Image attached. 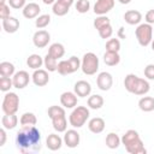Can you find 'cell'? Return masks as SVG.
<instances>
[{
  "instance_id": "f5cc1de1",
  "label": "cell",
  "mask_w": 154,
  "mask_h": 154,
  "mask_svg": "<svg viewBox=\"0 0 154 154\" xmlns=\"http://www.w3.org/2000/svg\"><path fill=\"white\" fill-rule=\"evenodd\" d=\"M150 46H152V49L154 51V40H152V42H150Z\"/></svg>"
},
{
  "instance_id": "836d02e7",
  "label": "cell",
  "mask_w": 154,
  "mask_h": 154,
  "mask_svg": "<svg viewBox=\"0 0 154 154\" xmlns=\"http://www.w3.org/2000/svg\"><path fill=\"white\" fill-rule=\"evenodd\" d=\"M57 71H58L61 76H67V75L73 73V71H72V69H71V65H70L69 60H61V61H59V63H58Z\"/></svg>"
},
{
  "instance_id": "7c38bea8",
  "label": "cell",
  "mask_w": 154,
  "mask_h": 154,
  "mask_svg": "<svg viewBox=\"0 0 154 154\" xmlns=\"http://www.w3.org/2000/svg\"><path fill=\"white\" fill-rule=\"evenodd\" d=\"M31 79H32V83L36 87H45L49 82V76H48L47 70L37 69V70H34V73L31 76Z\"/></svg>"
},
{
  "instance_id": "ab89813d",
  "label": "cell",
  "mask_w": 154,
  "mask_h": 154,
  "mask_svg": "<svg viewBox=\"0 0 154 154\" xmlns=\"http://www.w3.org/2000/svg\"><path fill=\"white\" fill-rule=\"evenodd\" d=\"M75 6H76L77 12L87 13L89 11V8H90V2H89V0H78Z\"/></svg>"
},
{
  "instance_id": "74e56055",
  "label": "cell",
  "mask_w": 154,
  "mask_h": 154,
  "mask_svg": "<svg viewBox=\"0 0 154 154\" xmlns=\"http://www.w3.org/2000/svg\"><path fill=\"white\" fill-rule=\"evenodd\" d=\"M120 49V41L118 38H109L106 42V51L108 52H119Z\"/></svg>"
},
{
  "instance_id": "44dd1931",
  "label": "cell",
  "mask_w": 154,
  "mask_h": 154,
  "mask_svg": "<svg viewBox=\"0 0 154 154\" xmlns=\"http://www.w3.org/2000/svg\"><path fill=\"white\" fill-rule=\"evenodd\" d=\"M1 124H2V128H5L6 130H12L18 124V117L16 116V113H12V114L5 113V116L1 118Z\"/></svg>"
},
{
  "instance_id": "d6a6232c",
  "label": "cell",
  "mask_w": 154,
  "mask_h": 154,
  "mask_svg": "<svg viewBox=\"0 0 154 154\" xmlns=\"http://www.w3.org/2000/svg\"><path fill=\"white\" fill-rule=\"evenodd\" d=\"M137 79H138V77H137L136 75H134V73H129V75L125 76V78H124V87H125V89H126L129 93L132 94Z\"/></svg>"
},
{
  "instance_id": "ee69618b",
  "label": "cell",
  "mask_w": 154,
  "mask_h": 154,
  "mask_svg": "<svg viewBox=\"0 0 154 154\" xmlns=\"http://www.w3.org/2000/svg\"><path fill=\"white\" fill-rule=\"evenodd\" d=\"M10 5H6V4H4V5H0V18L1 19H5V18H7V17H10L11 16V10H10Z\"/></svg>"
},
{
  "instance_id": "d4e9b609",
  "label": "cell",
  "mask_w": 154,
  "mask_h": 154,
  "mask_svg": "<svg viewBox=\"0 0 154 154\" xmlns=\"http://www.w3.org/2000/svg\"><path fill=\"white\" fill-rule=\"evenodd\" d=\"M88 107L91 108V109H100L102 106H103V97L99 94H94V95H90L88 97Z\"/></svg>"
},
{
  "instance_id": "e0dca14e",
  "label": "cell",
  "mask_w": 154,
  "mask_h": 154,
  "mask_svg": "<svg viewBox=\"0 0 154 154\" xmlns=\"http://www.w3.org/2000/svg\"><path fill=\"white\" fill-rule=\"evenodd\" d=\"M105 120L100 117H94L88 122V129L93 134H101L105 130Z\"/></svg>"
},
{
  "instance_id": "6da1fadb",
  "label": "cell",
  "mask_w": 154,
  "mask_h": 154,
  "mask_svg": "<svg viewBox=\"0 0 154 154\" xmlns=\"http://www.w3.org/2000/svg\"><path fill=\"white\" fill-rule=\"evenodd\" d=\"M16 146L23 154L37 153L41 150V132L35 125L22 126L16 134Z\"/></svg>"
},
{
  "instance_id": "9a60e30c",
  "label": "cell",
  "mask_w": 154,
  "mask_h": 154,
  "mask_svg": "<svg viewBox=\"0 0 154 154\" xmlns=\"http://www.w3.org/2000/svg\"><path fill=\"white\" fill-rule=\"evenodd\" d=\"M22 12H23V16H24L25 18H28V19H34V18H37V17L40 16L41 7H40L38 4H36V2H29V4H26V5L23 7Z\"/></svg>"
},
{
  "instance_id": "603a6c76",
  "label": "cell",
  "mask_w": 154,
  "mask_h": 154,
  "mask_svg": "<svg viewBox=\"0 0 154 154\" xmlns=\"http://www.w3.org/2000/svg\"><path fill=\"white\" fill-rule=\"evenodd\" d=\"M48 54L52 55L53 58H55V59L58 60V59H60V58L64 57V54H65V48H64V46H63L61 43H58V42L52 43V45L49 46V48H48Z\"/></svg>"
},
{
  "instance_id": "816d5d0a",
  "label": "cell",
  "mask_w": 154,
  "mask_h": 154,
  "mask_svg": "<svg viewBox=\"0 0 154 154\" xmlns=\"http://www.w3.org/2000/svg\"><path fill=\"white\" fill-rule=\"evenodd\" d=\"M120 4H123V5H128V4H130L131 2V0H118Z\"/></svg>"
},
{
  "instance_id": "4fadbf2b",
  "label": "cell",
  "mask_w": 154,
  "mask_h": 154,
  "mask_svg": "<svg viewBox=\"0 0 154 154\" xmlns=\"http://www.w3.org/2000/svg\"><path fill=\"white\" fill-rule=\"evenodd\" d=\"M73 91L77 96L79 97H85V96H89L90 93H91V85L89 82L87 81H77L73 85Z\"/></svg>"
},
{
  "instance_id": "f546056e",
  "label": "cell",
  "mask_w": 154,
  "mask_h": 154,
  "mask_svg": "<svg viewBox=\"0 0 154 154\" xmlns=\"http://www.w3.org/2000/svg\"><path fill=\"white\" fill-rule=\"evenodd\" d=\"M14 65L10 61H2L0 64V75L5 77H12L14 75Z\"/></svg>"
},
{
  "instance_id": "ba28073f",
  "label": "cell",
  "mask_w": 154,
  "mask_h": 154,
  "mask_svg": "<svg viewBox=\"0 0 154 154\" xmlns=\"http://www.w3.org/2000/svg\"><path fill=\"white\" fill-rule=\"evenodd\" d=\"M12 81H13V87L17 88V89H24L29 82H30V76L26 71L22 70V71H18L16 72L13 76H12Z\"/></svg>"
},
{
  "instance_id": "e575fe53",
  "label": "cell",
  "mask_w": 154,
  "mask_h": 154,
  "mask_svg": "<svg viewBox=\"0 0 154 154\" xmlns=\"http://www.w3.org/2000/svg\"><path fill=\"white\" fill-rule=\"evenodd\" d=\"M51 23V16L49 14H40L35 19V25L37 29H43Z\"/></svg>"
},
{
  "instance_id": "f907efd6",
  "label": "cell",
  "mask_w": 154,
  "mask_h": 154,
  "mask_svg": "<svg viewBox=\"0 0 154 154\" xmlns=\"http://www.w3.org/2000/svg\"><path fill=\"white\" fill-rule=\"evenodd\" d=\"M43 1V4H46V5H53L57 0H42Z\"/></svg>"
},
{
  "instance_id": "2e32d148",
  "label": "cell",
  "mask_w": 154,
  "mask_h": 154,
  "mask_svg": "<svg viewBox=\"0 0 154 154\" xmlns=\"http://www.w3.org/2000/svg\"><path fill=\"white\" fill-rule=\"evenodd\" d=\"M63 142H64V140L59 135H57V134H49L47 136V138H46L47 148L49 150H53V152L59 150L61 148V146H63Z\"/></svg>"
},
{
  "instance_id": "f1b7e54d",
  "label": "cell",
  "mask_w": 154,
  "mask_h": 154,
  "mask_svg": "<svg viewBox=\"0 0 154 154\" xmlns=\"http://www.w3.org/2000/svg\"><path fill=\"white\" fill-rule=\"evenodd\" d=\"M19 123L22 126H28V125H36L37 123V118L32 112H25L22 114Z\"/></svg>"
},
{
  "instance_id": "c3c4849f",
  "label": "cell",
  "mask_w": 154,
  "mask_h": 154,
  "mask_svg": "<svg viewBox=\"0 0 154 154\" xmlns=\"http://www.w3.org/2000/svg\"><path fill=\"white\" fill-rule=\"evenodd\" d=\"M58 1H60V2H63V4H65V5H67V6H71L75 0H58Z\"/></svg>"
},
{
  "instance_id": "d590c367",
  "label": "cell",
  "mask_w": 154,
  "mask_h": 154,
  "mask_svg": "<svg viewBox=\"0 0 154 154\" xmlns=\"http://www.w3.org/2000/svg\"><path fill=\"white\" fill-rule=\"evenodd\" d=\"M108 24H111V20H109V18L107 17V16H97L95 19H94V23H93V25H94V28L96 29V30H100L101 28H103L105 25H108Z\"/></svg>"
},
{
  "instance_id": "9c48e42d",
  "label": "cell",
  "mask_w": 154,
  "mask_h": 154,
  "mask_svg": "<svg viewBox=\"0 0 154 154\" xmlns=\"http://www.w3.org/2000/svg\"><path fill=\"white\" fill-rule=\"evenodd\" d=\"M51 41V35L46 30H37L32 36V43L37 48H45Z\"/></svg>"
},
{
  "instance_id": "277c9868",
  "label": "cell",
  "mask_w": 154,
  "mask_h": 154,
  "mask_svg": "<svg viewBox=\"0 0 154 154\" xmlns=\"http://www.w3.org/2000/svg\"><path fill=\"white\" fill-rule=\"evenodd\" d=\"M81 69L84 75H88V76L95 75L96 71L99 70V58L96 57V54L93 52L85 53L82 58Z\"/></svg>"
},
{
  "instance_id": "bcb514c9",
  "label": "cell",
  "mask_w": 154,
  "mask_h": 154,
  "mask_svg": "<svg viewBox=\"0 0 154 154\" xmlns=\"http://www.w3.org/2000/svg\"><path fill=\"white\" fill-rule=\"evenodd\" d=\"M144 20H146V23H148V24H154V10H149V11L146 13Z\"/></svg>"
},
{
  "instance_id": "d6986e66",
  "label": "cell",
  "mask_w": 154,
  "mask_h": 154,
  "mask_svg": "<svg viewBox=\"0 0 154 154\" xmlns=\"http://www.w3.org/2000/svg\"><path fill=\"white\" fill-rule=\"evenodd\" d=\"M124 20L130 25H137L142 20V13L137 10H129L124 13Z\"/></svg>"
},
{
  "instance_id": "f6af8a7d",
  "label": "cell",
  "mask_w": 154,
  "mask_h": 154,
  "mask_svg": "<svg viewBox=\"0 0 154 154\" xmlns=\"http://www.w3.org/2000/svg\"><path fill=\"white\" fill-rule=\"evenodd\" d=\"M8 5L14 10H19V8H23L26 4H25V0H8Z\"/></svg>"
},
{
  "instance_id": "681fc988",
  "label": "cell",
  "mask_w": 154,
  "mask_h": 154,
  "mask_svg": "<svg viewBox=\"0 0 154 154\" xmlns=\"http://www.w3.org/2000/svg\"><path fill=\"white\" fill-rule=\"evenodd\" d=\"M123 30H124V28H120V29H119V32H118V35H119V37H122V38H125V34L123 32Z\"/></svg>"
},
{
  "instance_id": "db71d44e",
  "label": "cell",
  "mask_w": 154,
  "mask_h": 154,
  "mask_svg": "<svg viewBox=\"0 0 154 154\" xmlns=\"http://www.w3.org/2000/svg\"><path fill=\"white\" fill-rule=\"evenodd\" d=\"M4 4H6V0H1L0 1V5H4Z\"/></svg>"
},
{
  "instance_id": "4316f807",
  "label": "cell",
  "mask_w": 154,
  "mask_h": 154,
  "mask_svg": "<svg viewBox=\"0 0 154 154\" xmlns=\"http://www.w3.org/2000/svg\"><path fill=\"white\" fill-rule=\"evenodd\" d=\"M26 65L32 70H37L43 65V59L38 54H31L26 59Z\"/></svg>"
},
{
  "instance_id": "ac0fdd59",
  "label": "cell",
  "mask_w": 154,
  "mask_h": 154,
  "mask_svg": "<svg viewBox=\"0 0 154 154\" xmlns=\"http://www.w3.org/2000/svg\"><path fill=\"white\" fill-rule=\"evenodd\" d=\"M2 29L7 34H13L19 29V20L16 17H7L2 19Z\"/></svg>"
},
{
  "instance_id": "5bb4252c",
  "label": "cell",
  "mask_w": 154,
  "mask_h": 154,
  "mask_svg": "<svg viewBox=\"0 0 154 154\" xmlns=\"http://www.w3.org/2000/svg\"><path fill=\"white\" fill-rule=\"evenodd\" d=\"M60 103L65 108H75L77 106V95L75 91H64L60 95Z\"/></svg>"
},
{
  "instance_id": "1f68e13d",
  "label": "cell",
  "mask_w": 154,
  "mask_h": 154,
  "mask_svg": "<svg viewBox=\"0 0 154 154\" xmlns=\"http://www.w3.org/2000/svg\"><path fill=\"white\" fill-rule=\"evenodd\" d=\"M43 65L48 72H54L57 71V67H58V60L47 53L46 57L43 58Z\"/></svg>"
},
{
  "instance_id": "ffe728a7",
  "label": "cell",
  "mask_w": 154,
  "mask_h": 154,
  "mask_svg": "<svg viewBox=\"0 0 154 154\" xmlns=\"http://www.w3.org/2000/svg\"><path fill=\"white\" fill-rule=\"evenodd\" d=\"M52 120V125H53V129L57 131V132H65L66 129H67V120H66V114H61V116H58Z\"/></svg>"
},
{
  "instance_id": "3957f363",
  "label": "cell",
  "mask_w": 154,
  "mask_h": 154,
  "mask_svg": "<svg viewBox=\"0 0 154 154\" xmlns=\"http://www.w3.org/2000/svg\"><path fill=\"white\" fill-rule=\"evenodd\" d=\"M90 116L89 109L85 106H77L69 116V122L72 128H82Z\"/></svg>"
},
{
  "instance_id": "7bdbcfd3",
  "label": "cell",
  "mask_w": 154,
  "mask_h": 154,
  "mask_svg": "<svg viewBox=\"0 0 154 154\" xmlns=\"http://www.w3.org/2000/svg\"><path fill=\"white\" fill-rule=\"evenodd\" d=\"M144 76L147 79H150V81H154V64H148L146 67H144Z\"/></svg>"
},
{
  "instance_id": "8fae6325",
  "label": "cell",
  "mask_w": 154,
  "mask_h": 154,
  "mask_svg": "<svg viewBox=\"0 0 154 154\" xmlns=\"http://www.w3.org/2000/svg\"><path fill=\"white\" fill-rule=\"evenodd\" d=\"M64 143L66 147L69 148H76L78 144H79V141H81V137H79V134L77 132V130L75 129H70V130H66L65 131V135H64Z\"/></svg>"
},
{
  "instance_id": "52a82bcc",
  "label": "cell",
  "mask_w": 154,
  "mask_h": 154,
  "mask_svg": "<svg viewBox=\"0 0 154 154\" xmlns=\"http://www.w3.org/2000/svg\"><path fill=\"white\" fill-rule=\"evenodd\" d=\"M96 84H97V88L100 90H103V91H107L111 89L112 84H113V77L109 72H100L97 75V78H96Z\"/></svg>"
},
{
  "instance_id": "7402d4cb",
  "label": "cell",
  "mask_w": 154,
  "mask_h": 154,
  "mask_svg": "<svg viewBox=\"0 0 154 154\" xmlns=\"http://www.w3.org/2000/svg\"><path fill=\"white\" fill-rule=\"evenodd\" d=\"M149 89H150V85H149L148 81L144 79V78H140L138 77L132 94H135V95H146L149 91Z\"/></svg>"
},
{
  "instance_id": "cb8c5ba5",
  "label": "cell",
  "mask_w": 154,
  "mask_h": 154,
  "mask_svg": "<svg viewBox=\"0 0 154 154\" xmlns=\"http://www.w3.org/2000/svg\"><path fill=\"white\" fill-rule=\"evenodd\" d=\"M138 107L143 112H152L154 111V97L152 96H143L138 101Z\"/></svg>"
},
{
  "instance_id": "30bf717a",
  "label": "cell",
  "mask_w": 154,
  "mask_h": 154,
  "mask_svg": "<svg viewBox=\"0 0 154 154\" xmlns=\"http://www.w3.org/2000/svg\"><path fill=\"white\" fill-rule=\"evenodd\" d=\"M114 7V0H96L94 5V13L97 16H103L108 13Z\"/></svg>"
},
{
  "instance_id": "83f0119b",
  "label": "cell",
  "mask_w": 154,
  "mask_h": 154,
  "mask_svg": "<svg viewBox=\"0 0 154 154\" xmlns=\"http://www.w3.org/2000/svg\"><path fill=\"white\" fill-rule=\"evenodd\" d=\"M122 143V140L120 137L114 134V132H109L107 136H106V146L109 148V149H117Z\"/></svg>"
},
{
  "instance_id": "7a4b0ae2",
  "label": "cell",
  "mask_w": 154,
  "mask_h": 154,
  "mask_svg": "<svg viewBox=\"0 0 154 154\" xmlns=\"http://www.w3.org/2000/svg\"><path fill=\"white\" fill-rule=\"evenodd\" d=\"M122 144L125 147L126 152L130 154H144L147 153V149L144 148V144L136 130H128L122 136Z\"/></svg>"
},
{
  "instance_id": "484cf974",
  "label": "cell",
  "mask_w": 154,
  "mask_h": 154,
  "mask_svg": "<svg viewBox=\"0 0 154 154\" xmlns=\"http://www.w3.org/2000/svg\"><path fill=\"white\" fill-rule=\"evenodd\" d=\"M103 61L108 66H116V65L119 64L120 57H119L118 52H108V51H106V53L103 54Z\"/></svg>"
},
{
  "instance_id": "5b68a950",
  "label": "cell",
  "mask_w": 154,
  "mask_h": 154,
  "mask_svg": "<svg viewBox=\"0 0 154 154\" xmlns=\"http://www.w3.org/2000/svg\"><path fill=\"white\" fill-rule=\"evenodd\" d=\"M135 35H136V38H137L138 43L142 47L149 46L152 40H153V28H152V24H148V23L140 24L136 28V30H135Z\"/></svg>"
},
{
  "instance_id": "8d00e7d4",
  "label": "cell",
  "mask_w": 154,
  "mask_h": 154,
  "mask_svg": "<svg viewBox=\"0 0 154 154\" xmlns=\"http://www.w3.org/2000/svg\"><path fill=\"white\" fill-rule=\"evenodd\" d=\"M13 87V81L11 77H5V76H1L0 77V90L1 91H10V89Z\"/></svg>"
},
{
  "instance_id": "f35d334b",
  "label": "cell",
  "mask_w": 154,
  "mask_h": 154,
  "mask_svg": "<svg viewBox=\"0 0 154 154\" xmlns=\"http://www.w3.org/2000/svg\"><path fill=\"white\" fill-rule=\"evenodd\" d=\"M61 114H65V107H61V106H51L48 108V117L51 119L58 117V116H61Z\"/></svg>"
},
{
  "instance_id": "8992f818",
  "label": "cell",
  "mask_w": 154,
  "mask_h": 154,
  "mask_svg": "<svg viewBox=\"0 0 154 154\" xmlns=\"http://www.w3.org/2000/svg\"><path fill=\"white\" fill-rule=\"evenodd\" d=\"M1 108H2L4 113H6V114L17 113V111L19 108V97H18V95L13 91H7L4 96Z\"/></svg>"
},
{
  "instance_id": "60d3db41",
  "label": "cell",
  "mask_w": 154,
  "mask_h": 154,
  "mask_svg": "<svg viewBox=\"0 0 154 154\" xmlns=\"http://www.w3.org/2000/svg\"><path fill=\"white\" fill-rule=\"evenodd\" d=\"M99 31V35H100V37L101 38H109L112 35H113V29H112V25L111 24H108V25H105L103 28H101L100 30H97Z\"/></svg>"
},
{
  "instance_id": "b9f144b4",
  "label": "cell",
  "mask_w": 154,
  "mask_h": 154,
  "mask_svg": "<svg viewBox=\"0 0 154 154\" xmlns=\"http://www.w3.org/2000/svg\"><path fill=\"white\" fill-rule=\"evenodd\" d=\"M67 60H69V63H70L71 69H72L73 72H76L78 69H81V63H82V60H79V58H77L76 55L70 57Z\"/></svg>"
},
{
  "instance_id": "7dc6e473",
  "label": "cell",
  "mask_w": 154,
  "mask_h": 154,
  "mask_svg": "<svg viewBox=\"0 0 154 154\" xmlns=\"http://www.w3.org/2000/svg\"><path fill=\"white\" fill-rule=\"evenodd\" d=\"M5 130H6L5 128H2L0 130V147H2L5 144V142H6V131Z\"/></svg>"
},
{
  "instance_id": "4dcf8cb0",
  "label": "cell",
  "mask_w": 154,
  "mask_h": 154,
  "mask_svg": "<svg viewBox=\"0 0 154 154\" xmlns=\"http://www.w3.org/2000/svg\"><path fill=\"white\" fill-rule=\"evenodd\" d=\"M69 10H70V6L63 4V2H60V1H58V0L53 4V7H52L53 13H54L55 16H58V17L65 16V14L69 12Z\"/></svg>"
}]
</instances>
